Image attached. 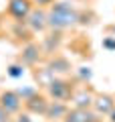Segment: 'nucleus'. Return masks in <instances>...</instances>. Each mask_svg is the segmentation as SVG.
I'll use <instances>...</instances> for the list:
<instances>
[{
  "instance_id": "7ed1b4c3",
  "label": "nucleus",
  "mask_w": 115,
  "mask_h": 122,
  "mask_svg": "<svg viewBox=\"0 0 115 122\" xmlns=\"http://www.w3.org/2000/svg\"><path fill=\"white\" fill-rule=\"evenodd\" d=\"M32 8H34L32 0H8L6 12H8V16H12L16 22H24L26 16L32 12Z\"/></svg>"
},
{
  "instance_id": "412c9836",
  "label": "nucleus",
  "mask_w": 115,
  "mask_h": 122,
  "mask_svg": "<svg viewBox=\"0 0 115 122\" xmlns=\"http://www.w3.org/2000/svg\"><path fill=\"white\" fill-rule=\"evenodd\" d=\"M0 26H2V22H0Z\"/></svg>"
},
{
  "instance_id": "6e6552de",
  "label": "nucleus",
  "mask_w": 115,
  "mask_h": 122,
  "mask_svg": "<svg viewBox=\"0 0 115 122\" xmlns=\"http://www.w3.org/2000/svg\"><path fill=\"white\" fill-rule=\"evenodd\" d=\"M26 25H28V29L32 30V33H43L44 29H49L47 26V10L44 8H32V12L26 16Z\"/></svg>"
},
{
  "instance_id": "1a4fd4ad",
  "label": "nucleus",
  "mask_w": 115,
  "mask_h": 122,
  "mask_svg": "<svg viewBox=\"0 0 115 122\" xmlns=\"http://www.w3.org/2000/svg\"><path fill=\"white\" fill-rule=\"evenodd\" d=\"M93 100H95V94H93V90L87 87V86L75 90L73 96H71V104L77 106V108H91V106H93Z\"/></svg>"
},
{
  "instance_id": "2eb2a0df",
  "label": "nucleus",
  "mask_w": 115,
  "mask_h": 122,
  "mask_svg": "<svg viewBox=\"0 0 115 122\" xmlns=\"http://www.w3.org/2000/svg\"><path fill=\"white\" fill-rule=\"evenodd\" d=\"M34 6H38V8H49L51 4H55L57 0H32Z\"/></svg>"
},
{
  "instance_id": "423d86ee",
  "label": "nucleus",
  "mask_w": 115,
  "mask_h": 122,
  "mask_svg": "<svg viewBox=\"0 0 115 122\" xmlns=\"http://www.w3.org/2000/svg\"><path fill=\"white\" fill-rule=\"evenodd\" d=\"M99 116L91 108H77V106H69L67 114H65L63 122H97Z\"/></svg>"
},
{
  "instance_id": "4468645a",
  "label": "nucleus",
  "mask_w": 115,
  "mask_h": 122,
  "mask_svg": "<svg viewBox=\"0 0 115 122\" xmlns=\"http://www.w3.org/2000/svg\"><path fill=\"white\" fill-rule=\"evenodd\" d=\"M10 122H34V120H32V114L28 112H16L14 118H10Z\"/></svg>"
},
{
  "instance_id": "f3484780",
  "label": "nucleus",
  "mask_w": 115,
  "mask_h": 122,
  "mask_svg": "<svg viewBox=\"0 0 115 122\" xmlns=\"http://www.w3.org/2000/svg\"><path fill=\"white\" fill-rule=\"evenodd\" d=\"M103 45H105L107 49H115V41H113V39H107V41H105Z\"/></svg>"
},
{
  "instance_id": "39448f33",
  "label": "nucleus",
  "mask_w": 115,
  "mask_h": 122,
  "mask_svg": "<svg viewBox=\"0 0 115 122\" xmlns=\"http://www.w3.org/2000/svg\"><path fill=\"white\" fill-rule=\"evenodd\" d=\"M0 108L6 110L10 116H14L16 112H20L22 110V98L18 96V92H12V90L0 92Z\"/></svg>"
},
{
  "instance_id": "9d476101",
  "label": "nucleus",
  "mask_w": 115,
  "mask_h": 122,
  "mask_svg": "<svg viewBox=\"0 0 115 122\" xmlns=\"http://www.w3.org/2000/svg\"><path fill=\"white\" fill-rule=\"evenodd\" d=\"M40 53H43V49L38 47L36 43H26L24 47H22L20 51V63L22 65H36L38 61H40Z\"/></svg>"
},
{
  "instance_id": "f03ea898",
  "label": "nucleus",
  "mask_w": 115,
  "mask_h": 122,
  "mask_svg": "<svg viewBox=\"0 0 115 122\" xmlns=\"http://www.w3.org/2000/svg\"><path fill=\"white\" fill-rule=\"evenodd\" d=\"M75 92L73 81L65 77H53L51 81L44 86V94L49 96V100H59V102H71V96Z\"/></svg>"
},
{
  "instance_id": "0eeeda50",
  "label": "nucleus",
  "mask_w": 115,
  "mask_h": 122,
  "mask_svg": "<svg viewBox=\"0 0 115 122\" xmlns=\"http://www.w3.org/2000/svg\"><path fill=\"white\" fill-rule=\"evenodd\" d=\"M113 108H115V96H111V94H95V100H93L91 110H93L99 118L109 116V112Z\"/></svg>"
},
{
  "instance_id": "6ab92c4d",
  "label": "nucleus",
  "mask_w": 115,
  "mask_h": 122,
  "mask_svg": "<svg viewBox=\"0 0 115 122\" xmlns=\"http://www.w3.org/2000/svg\"><path fill=\"white\" fill-rule=\"evenodd\" d=\"M49 122H63V120H49Z\"/></svg>"
},
{
  "instance_id": "20e7f679",
  "label": "nucleus",
  "mask_w": 115,
  "mask_h": 122,
  "mask_svg": "<svg viewBox=\"0 0 115 122\" xmlns=\"http://www.w3.org/2000/svg\"><path fill=\"white\" fill-rule=\"evenodd\" d=\"M47 106H49V96L43 94V92H34L30 98H26L22 102V108L28 114H32V116H44Z\"/></svg>"
},
{
  "instance_id": "a211bd4d",
  "label": "nucleus",
  "mask_w": 115,
  "mask_h": 122,
  "mask_svg": "<svg viewBox=\"0 0 115 122\" xmlns=\"http://www.w3.org/2000/svg\"><path fill=\"white\" fill-rule=\"evenodd\" d=\"M107 118H109V120H107V122H115V108H113V110H111V112H109V116H107Z\"/></svg>"
},
{
  "instance_id": "9b49d317",
  "label": "nucleus",
  "mask_w": 115,
  "mask_h": 122,
  "mask_svg": "<svg viewBox=\"0 0 115 122\" xmlns=\"http://www.w3.org/2000/svg\"><path fill=\"white\" fill-rule=\"evenodd\" d=\"M69 110V104L67 102H59V100H49V106L44 110V118L49 120H63L65 114Z\"/></svg>"
},
{
  "instance_id": "f8f14e48",
  "label": "nucleus",
  "mask_w": 115,
  "mask_h": 122,
  "mask_svg": "<svg viewBox=\"0 0 115 122\" xmlns=\"http://www.w3.org/2000/svg\"><path fill=\"white\" fill-rule=\"evenodd\" d=\"M49 69L53 71V73H67V71H71V63H69L67 59H63V57H55V59L49 63Z\"/></svg>"
},
{
  "instance_id": "f257e3e1",
  "label": "nucleus",
  "mask_w": 115,
  "mask_h": 122,
  "mask_svg": "<svg viewBox=\"0 0 115 122\" xmlns=\"http://www.w3.org/2000/svg\"><path fill=\"white\" fill-rule=\"evenodd\" d=\"M79 10L65 0H57L47 8V26L53 30H67L79 22Z\"/></svg>"
},
{
  "instance_id": "ddd939ff",
  "label": "nucleus",
  "mask_w": 115,
  "mask_h": 122,
  "mask_svg": "<svg viewBox=\"0 0 115 122\" xmlns=\"http://www.w3.org/2000/svg\"><path fill=\"white\" fill-rule=\"evenodd\" d=\"M22 73H24V65H22V63H12V65L8 67V75L14 77V79L22 77Z\"/></svg>"
},
{
  "instance_id": "aec40b11",
  "label": "nucleus",
  "mask_w": 115,
  "mask_h": 122,
  "mask_svg": "<svg viewBox=\"0 0 115 122\" xmlns=\"http://www.w3.org/2000/svg\"><path fill=\"white\" fill-rule=\"evenodd\" d=\"M97 122H103V120H101V118H99V120H97Z\"/></svg>"
},
{
  "instance_id": "dca6fc26",
  "label": "nucleus",
  "mask_w": 115,
  "mask_h": 122,
  "mask_svg": "<svg viewBox=\"0 0 115 122\" xmlns=\"http://www.w3.org/2000/svg\"><path fill=\"white\" fill-rule=\"evenodd\" d=\"M0 122H10V114L0 108Z\"/></svg>"
}]
</instances>
